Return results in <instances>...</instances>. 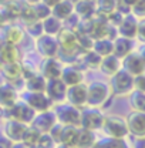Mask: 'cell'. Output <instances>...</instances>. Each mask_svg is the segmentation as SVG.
I'll return each mask as SVG.
<instances>
[{
    "mask_svg": "<svg viewBox=\"0 0 145 148\" xmlns=\"http://www.w3.org/2000/svg\"><path fill=\"white\" fill-rule=\"evenodd\" d=\"M122 1H124V3H125V4H128V6H129V7H131V6H132V4H134V3H135V1H137V0H122Z\"/></svg>",
    "mask_w": 145,
    "mask_h": 148,
    "instance_id": "53",
    "label": "cell"
},
{
    "mask_svg": "<svg viewBox=\"0 0 145 148\" xmlns=\"http://www.w3.org/2000/svg\"><path fill=\"white\" fill-rule=\"evenodd\" d=\"M72 13H74V4L70 3L68 0H61L54 7H51V14L61 21H64L67 17H70Z\"/></svg>",
    "mask_w": 145,
    "mask_h": 148,
    "instance_id": "23",
    "label": "cell"
},
{
    "mask_svg": "<svg viewBox=\"0 0 145 148\" xmlns=\"http://www.w3.org/2000/svg\"><path fill=\"white\" fill-rule=\"evenodd\" d=\"M61 130H63V124L57 121L54 125L51 127V130L49 131V134H50V135L53 137V140H54L57 144L60 143V134H61Z\"/></svg>",
    "mask_w": 145,
    "mask_h": 148,
    "instance_id": "44",
    "label": "cell"
},
{
    "mask_svg": "<svg viewBox=\"0 0 145 148\" xmlns=\"http://www.w3.org/2000/svg\"><path fill=\"white\" fill-rule=\"evenodd\" d=\"M12 144H13V143H12L9 138H6V137H4V138H0V148H10Z\"/></svg>",
    "mask_w": 145,
    "mask_h": 148,
    "instance_id": "46",
    "label": "cell"
},
{
    "mask_svg": "<svg viewBox=\"0 0 145 148\" xmlns=\"http://www.w3.org/2000/svg\"><path fill=\"white\" fill-rule=\"evenodd\" d=\"M137 38L141 41V43H145V18H141L138 20V27H137Z\"/></svg>",
    "mask_w": 145,
    "mask_h": 148,
    "instance_id": "45",
    "label": "cell"
},
{
    "mask_svg": "<svg viewBox=\"0 0 145 148\" xmlns=\"http://www.w3.org/2000/svg\"><path fill=\"white\" fill-rule=\"evenodd\" d=\"M29 148H40L38 145H33V147H29Z\"/></svg>",
    "mask_w": 145,
    "mask_h": 148,
    "instance_id": "58",
    "label": "cell"
},
{
    "mask_svg": "<svg viewBox=\"0 0 145 148\" xmlns=\"http://www.w3.org/2000/svg\"><path fill=\"white\" fill-rule=\"evenodd\" d=\"M57 123V117H55L54 110H46L36 114V117L33 118V121L30 123V125L33 128H36L38 132H49L51 127Z\"/></svg>",
    "mask_w": 145,
    "mask_h": 148,
    "instance_id": "12",
    "label": "cell"
},
{
    "mask_svg": "<svg viewBox=\"0 0 145 148\" xmlns=\"http://www.w3.org/2000/svg\"><path fill=\"white\" fill-rule=\"evenodd\" d=\"M24 101L36 111V112L50 110V108L53 107V101L47 97L46 92H29V94L24 97Z\"/></svg>",
    "mask_w": 145,
    "mask_h": 148,
    "instance_id": "14",
    "label": "cell"
},
{
    "mask_svg": "<svg viewBox=\"0 0 145 148\" xmlns=\"http://www.w3.org/2000/svg\"><path fill=\"white\" fill-rule=\"evenodd\" d=\"M121 66H122V69H124L125 71H128L132 77L145 73V61L140 53L131 51L129 54L125 56V57L121 60Z\"/></svg>",
    "mask_w": 145,
    "mask_h": 148,
    "instance_id": "13",
    "label": "cell"
},
{
    "mask_svg": "<svg viewBox=\"0 0 145 148\" xmlns=\"http://www.w3.org/2000/svg\"><path fill=\"white\" fill-rule=\"evenodd\" d=\"M55 148H75V147H71V145H66V144H57Z\"/></svg>",
    "mask_w": 145,
    "mask_h": 148,
    "instance_id": "54",
    "label": "cell"
},
{
    "mask_svg": "<svg viewBox=\"0 0 145 148\" xmlns=\"http://www.w3.org/2000/svg\"><path fill=\"white\" fill-rule=\"evenodd\" d=\"M57 121L61 123L63 125H75L80 127V115H81V110L74 107L71 104H57L54 108Z\"/></svg>",
    "mask_w": 145,
    "mask_h": 148,
    "instance_id": "5",
    "label": "cell"
},
{
    "mask_svg": "<svg viewBox=\"0 0 145 148\" xmlns=\"http://www.w3.org/2000/svg\"><path fill=\"white\" fill-rule=\"evenodd\" d=\"M4 117L16 120L24 124H30L33 121V118L36 117V111L33 110L24 100H17L12 107L4 108Z\"/></svg>",
    "mask_w": 145,
    "mask_h": 148,
    "instance_id": "4",
    "label": "cell"
},
{
    "mask_svg": "<svg viewBox=\"0 0 145 148\" xmlns=\"http://www.w3.org/2000/svg\"><path fill=\"white\" fill-rule=\"evenodd\" d=\"M17 100H18V92L10 83L6 81L3 86H0V106H3L4 108H9Z\"/></svg>",
    "mask_w": 145,
    "mask_h": 148,
    "instance_id": "19",
    "label": "cell"
},
{
    "mask_svg": "<svg viewBox=\"0 0 145 148\" xmlns=\"http://www.w3.org/2000/svg\"><path fill=\"white\" fill-rule=\"evenodd\" d=\"M77 130H78V127H75V125H63L61 134H60V143L58 144H66V145L74 147Z\"/></svg>",
    "mask_w": 145,
    "mask_h": 148,
    "instance_id": "32",
    "label": "cell"
},
{
    "mask_svg": "<svg viewBox=\"0 0 145 148\" xmlns=\"http://www.w3.org/2000/svg\"><path fill=\"white\" fill-rule=\"evenodd\" d=\"M36 51L41 57L47 58V57H57L60 47L57 43L55 36L50 34H41L40 37L36 38Z\"/></svg>",
    "mask_w": 145,
    "mask_h": 148,
    "instance_id": "8",
    "label": "cell"
},
{
    "mask_svg": "<svg viewBox=\"0 0 145 148\" xmlns=\"http://www.w3.org/2000/svg\"><path fill=\"white\" fill-rule=\"evenodd\" d=\"M92 148H129L124 138H112V137H105L101 140H95Z\"/></svg>",
    "mask_w": 145,
    "mask_h": 148,
    "instance_id": "28",
    "label": "cell"
},
{
    "mask_svg": "<svg viewBox=\"0 0 145 148\" xmlns=\"http://www.w3.org/2000/svg\"><path fill=\"white\" fill-rule=\"evenodd\" d=\"M18 17L21 18L26 24H29V23H33V21H36V14H34V12H33V7L30 6V4H24L23 6V9H21V12H20V16Z\"/></svg>",
    "mask_w": 145,
    "mask_h": 148,
    "instance_id": "39",
    "label": "cell"
},
{
    "mask_svg": "<svg viewBox=\"0 0 145 148\" xmlns=\"http://www.w3.org/2000/svg\"><path fill=\"white\" fill-rule=\"evenodd\" d=\"M129 103L135 111L145 112V92L140 91V90H132L129 92Z\"/></svg>",
    "mask_w": 145,
    "mask_h": 148,
    "instance_id": "33",
    "label": "cell"
},
{
    "mask_svg": "<svg viewBox=\"0 0 145 148\" xmlns=\"http://www.w3.org/2000/svg\"><path fill=\"white\" fill-rule=\"evenodd\" d=\"M137 148H145V138H141V141H138Z\"/></svg>",
    "mask_w": 145,
    "mask_h": 148,
    "instance_id": "50",
    "label": "cell"
},
{
    "mask_svg": "<svg viewBox=\"0 0 145 148\" xmlns=\"http://www.w3.org/2000/svg\"><path fill=\"white\" fill-rule=\"evenodd\" d=\"M92 50L95 53L101 56V57H105L108 54H112V40H109L107 37L104 38H98V40H94V44H92Z\"/></svg>",
    "mask_w": 145,
    "mask_h": 148,
    "instance_id": "31",
    "label": "cell"
},
{
    "mask_svg": "<svg viewBox=\"0 0 145 148\" xmlns=\"http://www.w3.org/2000/svg\"><path fill=\"white\" fill-rule=\"evenodd\" d=\"M111 87L105 81H92L87 86V106L100 108L108 101L111 95Z\"/></svg>",
    "mask_w": 145,
    "mask_h": 148,
    "instance_id": "1",
    "label": "cell"
},
{
    "mask_svg": "<svg viewBox=\"0 0 145 148\" xmlns=\"http://www.w3.org/2000/svg\"><path fill=\"white\" fill-rule=\"evenodd\" d=\"M40 134H41V132H38L36 128H33V127L30 125V127H27L26 131H24V134H23V137H21V143H23L26 147H33V145L37 144Z\"/></svg>",
    "mask_w": 145,
    "mask_h": 148,
    "instance_id": "34",
    "label": "cell"
},
{
    "mask_svg": "<svg viewBox=\"0 0 145 148\" xmlns=\"http://www.w3.org/2000/svg\"><path fill=\"white\" fill-rule=\"evenodd\" d=\"M109 87L111 92L115 95H127L134 90V77L121 67L117 73L111 75Z\"/></svg>",
    "mask_w": 145,
    "mask_h": 148,
    "instance_id": "3",
    "label": "cell"
},
{
    "mask_svg": "<svg viewBox=\"0 0 145 148\" xmlns=\"http://www.w3.org/2000/svg\"><path fill=\"white\" fill-rule=\"evenodd\" d=\"M4 43H6V41H4V38H1V37H0V50H1V47H3V44H4Z\"/></svg>",
    "mask_w": 145,
    "mask_h": 148,
    "instance_id": "56",
    "label": "cell"
},
{
    "mask_svg": "<svg viewBox=\"0 0 145 148\" xmlns=\"http://www.w3.org/2000/svg\"><path fill=\"white\" fill-rule=\"evenodd\" d=\"M10 148H29V147H26V145H24L21 141H18V143H13Z\"/></svg>",
    "mask_w": 145,
    "mask_h": 148,
    "instance_id": "48",
    "label": "cell"
},
{
    "mask_svg": "<svg viewBox=\"0 0 145 148\" xmlns=\"http://www.w3.org/2000/svg\"><path fill=\"white\" fill-rule=\"evenodd\" d=\"M68 1H70V3H72V4H75V3H77L78 0H68Z\"/></svg>",
    "mask_w": 145,
    "mask_h": 148,
    "instance_id": "57",
    "label": "cell"
},
{
    "mask_svg": "<svg viewBox=\"0 0 145 148\" xmlns=\"http://www.w3.org/2000/svg\"><path fill=\"white\" fill-rule=\"evenodd\" d=\"M4 83H6V77H4V75L1 74V71H0V86H3Z\"/></svg>",
    "mask_w": 145,
    "mask_h": 148,
    "instance_id": "51",
    "label": "cell"
},
{
    "mask_svg": "<svg viewBox=\"0 0 145 148\" xmlns=\"http://www.w3.org/2000/svg\"><path fill=\"white\" fill-rule=\"evenodd\" d=\"M36 145H38L40 148H55L57 147V143L53 140V137L49 132H41Z\"/></svg>",
    "mask_w": 145,
    "mask_h": 148,
    "instance_id": "38",
    "label": "cell"
},
{
    "mask_svg": "<svg viewBox=\"0 0 145 148\" xmlns=\"http://www.w3.org/2000/svg\"><path fill=\"white\" fill-rule=\"evenodd\" d=\"M31 7H33V12L36 14L37 20H44L46 17L51 16V7H49L43 1H38L36 4H31Z\"/></svg>",
    "mask_w": 145,
    "mask_h": 148,
    "instance_id": "36",
    "label": "cell"
},
{
    "mask_svg": "<svg viewBox=\"0 0 145 148\" xmlns=\"http://www.w3.org/2000/svg\"><path fill=\"white\" fill-rule=\"evenodd\" d=\"M46 83H47V80L41 74L34 73L24 80V88L29 92H44Z\"/></svg>",
    "mask_w": 145,
    "mask_h": 148,
    "instance_id": "21",
    "label": "cell"
},
{
    "mask_svg": "<svg viewBox=\"0 0 145 148\" xmlns=\"http://www.w3.org/2000/svg\"><path fill=\"white\" fill-rule=\"evenodd\" d=\"M1 74L6 77V80L13 81L18 77H21V64L20 63H3L0 67Z\"/></svg>",
    "mask_w": 145,
    "mask_h": 148,
    "instance_id": "30",
    "label": "cell"
},
{
    "mask_svg": "<svg viewBox=\"0 0 145 148\" xmlns=\"http://www.w3.org/2000/svg\"><path fill=\"white\" fill-rule=\"evenodd\" d=\"M92 44H94V38L87 34V33H77V46L78 49L84 53V51H88L92 50Z\"/></svg>",
    "mask_w": 145,
    "mask_h": 148,
    "instance_id": "35",
    "label": "cell"
},
{
    "mask_svg": "<svg viewBox=\"0 0 145 148\" xmlns=\"http://www.w3.org/2000/svg\"><path fill=\"white\" fill-rule=\"evenodd\" d=\"M101 130L104 131V134L107 137H112V138H125L129 134L127 120L122 118L121 115H115V114L104 115Z\"/></svg>",
    "mask_w": 145,
    "mask_h": 148,
    "instance_id": "2",
    "label": "cell"
},
{
    "mask_svg": "<svg viewBox=\"0 0 145 148\" xmlns=\"http://www.w3.org/2000/svg\"><path fill=\"white\" fill-rule=\"evenodd\" d=\"M60 78L64 81V84L68 87V86H74V84H78V83H83L84 81V73L81 69H78L77 66L70 64V66H66L63 67V71Z\"/></svg>",
    "mask_w": 145,
    "mask_h": 148,
    "instance_id": "17",
    "label": "cell"
},
{
    "mask_svg": "<svg viewBox=\"0 0 145 148\" xmlns=\"http://www.w3.org/2000/svg\"><path fill=\"white\" fill-rule=\"evenodd\" d=\"M103 121H104V114L101 112V110L94 108V107H88V106L81 108L80 127L91 130V131H97V130H101Z\"/></svg>",
    "mask_w": 145,
    "mask_h": 148,
    "instance_id": "6",
    "label": "cell"
},
{
    "mask_svg": "<svg viewBox=\"0 0 145 148\" xmlns=\"http://www.w3.org/2000/svg\"><path fill=\"white\" fill-rule=\"evenodd\" d=\"M24 1H26L27 4H30V6H31V4H36V3L41 1V0H24Z\"/></svg>",
    "mask_w": 145,
    "mask_h": 148,
    "instance_id": "52",
    "label": "cell"
},
{
    "mask_svg": "<svg viewBox=\"0 0 145 148\" xmlns=\"http://www.w3.org/2000/svg\"><path fill=\"white\" fill-rule=\"evenodd\" d=\"M43 23V32L44 34H50V36H57V33L61 30L63 27V21L58 20L57 17H54L53 14L46 17L44 20H41Z\"/></svg>",
    "mask_w": 145,
    "mask_h": 148,
    "instance_id": "29",
    "label": "cell"
},
{
    "mask_svg": "<svg viewBox=\"0 0 145 148\" xmlns=\"http://www.w3.org/2000/svg\"><path fill=\"white\" fill-rule=\"evenodd\" d=\"M41 1H43L44 4H47L49 7H54L55 4H57V3H60L61 0H41Z\"/></svg>",
    "mask_w": 145,
    "mask_h": 148,
    "instance_id": "47",
    "label": "cell"
},
{
    "mask_svg": "<svg viewBox=\"0 0 145 148\" xmlns=\"http://www.w3.org/2000/svg\"><path fill=\"white\" fill-rule=\"evenodd\" d=\"M95 134L94 131L83 127H78L77 130V135H75V141H74V147L75 148H92L95 143Z\"/></svg>",
    "mask_w": 145,
    "mask_h": 148,
    "instance_id": "20",
    "label": "cell"
},
{
    "mask_svg": "<svg viewBox=\"0 0 145 148\" xmlns=\"http://www.w3.org/2000/svg\"><path fill=\"white\" fill-rule=\"evenodd\" d=\"M125 14H122L121 12H118L117 9L114 10V12H111L109 14H107V20H108V23L111 26H115V27H118V24L122 21V18H124Z\"/></svg>",
    "mask_w": 145,
    "mask_h": 148,
    "instance_id": "42",
    "label": "cell"
},
{
    "mask_svg": "<svg viewBox=\"0 0 145 148\" xmlns=\"http://www.w3.org/2000/svg\"><path fill=\"white\" fill-rule=\"evenodd\" d=\"M134 90H140V91L145 92V73L134 77Z\"/></svg>",
    "mask_w": 145,
    "mask_h": 148,
    "instance_id": "43",
    "label": "cell"
},
{
    "mask_svg": "<svg viewBox=\"0 0 145 148\" xmlns=\"http://www.w3.org/2000/svg\"><path fill=\"white\" fill-rule=\"evenodd\" d=\"M0 60L3 63H20V53L17 46L4 43L0 50Z\"/></svg>",
    "mask_w": 145,
    "mask_h": 148,
    "instance_id": "24",
    "label": "cell"
},
{
    "mask_svg": "<svg viewBox=\"0 0 145 148\" xmlns=\"http://www.w3.org/2000/svg\"><path fill=\"white\" fill-rule=\"evenodd\" d=\"M38 70H40V74L46 80L60 78L61 71H63V64H61V61L57 57H47V58L40 61Z\"/></svg>",
    "mask_w": 145,
    "mask_h": 148,
    "instance_id": "11",
    "label": "cell"
},
{
    "mask_svg": "<svg viewBox=\"0 0 145 148\" xmlns=\"http://www.w3.org/2000/svg\"><path fill=\"white\" fill-rule=\"evenodd\" d=\"M137 27H138V18L134 14L128 13L124 16L122 21L118 24V36L128 37V38H135L137 36Z\"/></svg>",
    "mask_w": 145,
    "mask_h": 148,
    "instance_id": "16",
    "label": "cell"
},
{
    "mask_svg": "<svg viewBox=\"0 0 145 148\" xmlns=\"http://www.w3.org/2000/svg\"><path fill=\"white\" fill-rule=\"evenodd\" d=\"M77 60L85 69H100V64H101L103 57L98 54V53H95L94 50H88V51H84Z\"/></svg>",
    "mask_w": 145,
    "mask_h": 148,
    "instance_id": "25",
    "label": "cell"
},
{
    "mask_svg": "<svg viewBox=\"0 0 145 148\" xmlns=\"http://www.w3.org/2000/svg\"><path fill=\"white\" fill-rule=\"evenodd\" d=\"M23 38H24V32L18 26H9L4 32V41L9 44L17 46L23 41Z\"/></svg>",
    "mask_w": 145,
    "mask_h": 148,
    "instance_id": "27",
    "label": "cell"
},
{
    "mask_svg": "<svg viewBox=\"0 0 145 148\" xmlns=\"http://www.w3.org/2000/svg\"><path fill=\"white\" fill-rule=\"evenodd\" d=\"M95 3H91L88 0H78L74 4V13L80 18L84 17H91L95 12Z\"/></svg>",
    "mask_w": 145,
    "mask_h": 148,
    "instance_id": "26",
    "label": "cell"
},
{
    "mask_svg": "<svg viewBox=\"0 0 145 148\" xmlns=\"http://www.w3.org/2000/svg\"><path fill=\"white\" fill-rule=\"evenodd\" d=\"M27 127L29 125L24 123L7 118V121L4 123V127H3V132H4V137L9 138L12 143H18V141H21V137Z\"/></svg>",
    "mask_w": 145,
    "mask_h": 148,
    "instance_id": "15",
    "label": "cell"
},
{
    "mask_svg": "<svg viewBox=\"0 0 145 148\" xmlns=\"http://www.w3.org/2000/svg\"><path fill=\"white\" fill-rule=\"evenodd\" d=\"M4 117V107L3 106H0V120Z\"/></svg>",
    "mask_w": 145,
    "mask_h": 148,
    "instance_id": "55",
    "label": "cell"
},
{
    "mask_svg": "<svg viewBox=\"0 0 145 148\" xmlns=\"http://www.w3.org/2000/svg\"><path fill=\"white\" fill-rule=\"evenodd\" d=\"M121 67H122L121 66V58H118L117 56H114V54H108V56H105V57H103L101 64H100V70L105 75H109V77L112 74L117 73Z\"/></svg>",
    "mask_w": 145,
    "mask_h": 148,
    "instance_id": "22",
    "label": "cell"
},
{
    "mask_svg": "<svg viewBox=\"0 0 145 148\" xmlns=\"http://www.w3.org/2000/svg\"><path fill=\"white\" fill-rule=\"evenodd\" d=\"M66 101L80 110L87 107V84L78 83L74 86H68L66 92Z\"/></svg>",
    "mask_w": 145,
    "mask_h": 148,
    "instance_id": "7",
    "label": "cell"
},
{
    "mask_svg": "<svg viewBox=\"0 0 145 148\" xmlns=\"http://www.w3.org/2000/svg\"><path fill=\"white\" fill-rule=\"evenodd\" d=\"M95 9L104 14H109L117 9V0H95Z\"/></svg>",
    "mask_w": 145,
    "mask_h": 148,
    "instance_id": "37",
    "label": "cell"
},
{
    "mask_svg": "<svg viewBox=\"0 0 145 148\" xmlns=\"http://www.w3.org/2000/svg\"><path fill=\"white\" fill-rule=\"evenodd\" d=\"M88 1H91V3H95V0H88Z\"/></svg>",
    "mask_w": 145,
    "mask_h": 148,
    "instance_id": "59",
    "label": "cell"
},
{
    "mask_svg": "<svg viewBox=\"0 0 145 148\" xmlns=\"http://www.w3.org/2000/svg\"><path fill=\"white\" fill-rule=\"evenodd\" d=\"M134 50V41L132 38L122 36H117L112 40V54L117 56L118 58H124Z\"/></svg>",
    "mask_w": 145,
    "mask_h": 148,
    "instance_id": "18",
    "label": "cell"
},
{
    "mask_svg": "<svg viewBox=\"0 0 145 148\" xmlns=\"http://www.w3.org/2000/svg\"><path fill=\"white\" fill-rule=\"evenodd\" d=\"M131 14H134L138 20L145 18V0H137L131 6Z\"/></svg>",
    "mask_w": 145,
    "mask_h": 148,
    "instance_id": "41",
    "label": "cell"
},
{
    "mask_svg": "<svg viewBox=\"0 0 145 148\" xmlns=\"http://www.w3.org/2000/svg\"><path fill=\"white\" fill-rule=\"evenodd\" d=\"M44 92L47 97L53 101V104H61L66 101V92H67V86L61 78H50L46 83V90Z\"/></svg>",
    "mask_w": 145,
    "mask_h": 148,
    "instance_id": "9",
    "label": "cell"
},
{
    "mask_svg": "<svg viewBox=\"0 0 145 148\" xmlns=\"http://www.w3.org/2000/svg\"><path fill=\"white\" fill-rule=\"evenodd\" d=\"M140 54H141V57L144 58V61H145V43H142V46L140 47V51H138Z\"/></svg>",
    "mask_w": 145,
    "mask_h": 148,
    "instance_id": "49",
    "label": "cell"
},
{
    "mask_svg": "<svg viewBox=\"0 0 145 148\" xmlns=\"http://www.w3.org/2000/svg\"><path fill=\"white\" fill-rule=\"evenodd\" d=\"M127 120V125L128 131L137 137V138H145V112L144 111H132L128 114Z\"/></svg>",
    "mask_w": 145,
    "mask_h": 148,
    "instance_id": "10",
    "label": "cell"
},
{
    "mask_svg": "<svg viewBox=\"0 0 145 148\" xmlns=\"http://www.w3.org/2000/svg\"><path fill=\"white\" fill-rule=\"evenodd\" d=\"M26 30H27V33L33 37V38H37V37L41 36V34H44L41 20H36V21H33V23H29Z\"/></svg>",
    "mask_w": 145,
    "mask_h": 148,
    "instance_id": "40",
    "label": "cell"
}]
</instances>
